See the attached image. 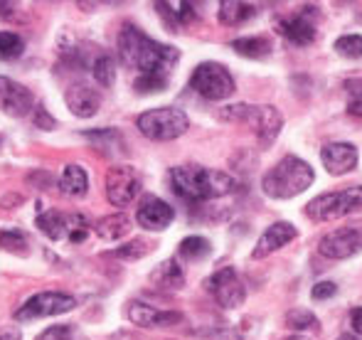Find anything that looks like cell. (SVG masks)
I'll return each mask as SVG.
<instances>
[{"mask_svg":"<svg viewBox=\"0 0 362 340\" xmlns=\"http://www.w3.org/2000/svg\"><path fill=\"white\" fill-rule=\"evenodd\" d=\"M119 54L121 62L129 69H136L139 77H163L170 79L173 69H175L180 52L170 45L156 42L141 33L136 25H124L119 33Z\"/></svg>","mask_w":362,"mask_h":340,"instance_id":"cell-1","label":"cell"},{"mask_svg":"<svg viewBox=\"0 0 362 340\" xmlns=\"http://www.w3.org/2000/svg\"><path fill=\"white\" fill-rule=\"evenodd\" d=\"M170 185L180 197L190 202L215 200L237 190V180L222 170L202 168V165H177L170 170Z\"/></svg>","mask_w":362,"mask_h":340,"instance_id":"cell-2","label":"cell"},{"mask_svg":"<svg viewBox=\"0 0 362 340\" xmlns=\"http://www.w3.org/2000/svg\"><path fill=\"white\" fill-rule=\"evenodd\" d=\"M313 168L305 160L296 158V156H286L264 175L262 190L272 200H288V197H296L303 190H308L313 185Z\"/></svg>","mask_w":362,"mask_h":340,"instance_id":"cell-3","label":"cell"},{"mask_svg":"<svg viewBox=\"0 0 362 340\" xmlns=\"http://www.w3.org/2000/svg\"><path fill=\"white\" fill-rule=\"evenodd\" d=\"M219 116H222L224 121L249 124L262 146H272L284 129V116L279 114V109L272 104H234V106L222 109Z\"/></svg>","mask_w":362,"mask_h":340,"instance_id":"cell-4","label":"cell"},{"mask_svg":"<svg viewBox=\"0 0 362 340\" xmlns=\"http://www.w3.org/2000/svg\"><path fill=\"white\" fill-rule=\"evenodd\" d=\"M136 126L151 141H173L180 139L190 129V119L185 116V111L175 106H163V109H151L141 114Z\"/></svg>","mask_w":362,"mask_h":340,"instance_id":"cell-5","label":"cell"},{"mask_svg":"<svg viewBox=\"0 0 362 340\" xmlns=\"http://www.w3.org/2000/svg\"><path fill=\"white\" fill-rule=\"evenodd\" d=\"M355 210H362V185L348 187V190L325 192L305 205V215L313 222H330L350 215Z\"/></svg>","mask_w":362,"mask_h":340,"instance_id":"cell-6","label":"cell"},{"mask_svg":"<svg viewBox=\"0 0 362 340\" xmlns=\"http://www.w3.org/2000/svg\"><path fill=\"white\" fill-rule=\"evenodd\" d=\"M190 86L207 101H224L234 94V77L219 62H202L190 77Z\"/></svg>","mask_w":362,"mask_h":340,"instance_id":"cell-7","label":"cell"},{"mask_svg":"<svg viewBox=\"0 0 362 340\" xmlns=\"http://www.w3.org/2000/svg\"><path fill=\"white\" fill-rule=\"evenodd\" d=\"M37 227L49 240H69V242H84L89 235V222L84 215H64V212L49 210L37 217Z\"/></svg>","mask_w":362,"mask_h":340,"instance_id":"cell-8","label":"cell"},{"mask_svg":"<svg viewBox=\"0 0 362 340\" xmlns=\"http://www.w3.org/2000/svg\"><path fill=\"white\" fill-rule=\"evenodd\" d=\"M74 306H76V301L69 293L42 291V293H37V296L28 298V301L15 311V321H35V318L62 316V313L72 311Z\"/></svg>","mask_w":362,"mask_h":340,"instance_id":"cell-9","label":"cell"},{"mask_svg":"<svg viewBox=\"0 0 362 340\" xmlns=\"http://www.w3.org/2000/svg\"><path fill=\"white\" fill-rule=\"evenodd\" d=\"M205 288L222 308H237L247 298V288L234 266H222L205 281Z\"/></svg>","mask_w":362,"mask_h":340,"instance_id":"cell-10","label":"cell"},{"mask_svg":"<svg viewBox=\"0 0 362 340\" xmlns=\"http://www.w3.org/2000/svg\"><path fill=\"white\" fill-rule=\"evenodd\" d=\"M141 175L131 165H116L106 172V197H109L111 205L126 207L141 195Z\"/></svg>","mask_w":362,"mask_h":340,"instance_id":"cell-11","label":"cell"},{"mask_svg":"<svg viewBox=\"0 0 362 340\" xmlns=\"http://www.w3.org/2000/svg\"><path fill=\"white\" fill-rule=\"evenodd\" d=\"M318 252L325 259H350L362 252V225L340 227L318 242Z\"/></svg>","mask_w":362,"mask_h":340,"instance_id":"cell-12","label":"cell"},{"mask_svg":"<svg viewBox=\"0 0 362 340\" xmlns=\"http://www.w3.org/2000/svg\"><path fill=\"white\" fill-rule=\"evenodd\" d=\"M310 18H315V8H310V5L308 8H300V13L276 20V33L284 35L296 47H308L315 40V25Z\"/></svg>","mask_w":362,"mask_h":340,"instance_id":"cell-13","label":"cell"},{"mask_svg":"<svg viewBox=\"0 0 362 340\" xmlns=\"http://www.w3.org/2000/svg\"><path fill=\"white\" fill-rule=\"evenodd\" d=\"M136 220H139V225L144 227V230L160 232V230H165V227H170V222L175 220V210H173L165 200H160V197L148 195L141 200Z\"/></svg>","mask_w":362,"mask_h":340,"instance_id":"cell-14","label":"cell"},{"mask_svg":"<svg viewBox=\"0 0 362 340\" xmlns=\"http://www.w3.org/2000/svg\"><path fill=\"white\" fill-rule=\"evenodd\" d=\"M35 99L28 86L13 82L8 77H0V109L10 116H25L33 109Z\"/></svg>","mask_w":362,"mask_h":340,"instance_id":"cell-15","label":"cell"},{"mask_svg":"<svg viewBox=\"0 0 362 340\" xmlns=\"http://www.w3.org/2000/svg\"><path fill=\"white\" fill-rule=\"evenodd\" d=\"M320 160H323L325 170L330 175H345L358 165V148L353 143H328L323 151H320Z\"/></svg>","mask_w":362,"mask_h":340,"instance_id":"cell-16","label":"cell"},{"mask_svg":"<svg viewBox=\"0 0 362 340\" xmlns=\"http://www.w3.org/2000/svg\"><path fill=\"white\" fill-rule=\"evenodd\" d=\"M296 237H298V230H296L291 222H274V225L269 227L262 237H259L252 257L254 259H264V257L274 254V252H279L281 247H286L288 242H293Z\"/></svg>","mask_w":362,"mask_h":340,"instance_id":"cell-17","label":"cell"},{"mask_svg":"<svg viewBox=\"0 0 362 340\" xmlns=\"http://www.w3.org/2000/svg\"><path fill=\"white\" fill-rule=\"evenodd\" d=\"M129 318L131 323L141 328H160V326H175V323L182 321L180 313L175 311H158V308L148 306V303L134 301L129 303Z\"/></svg>","mask_w":362,"mask_h":340,"instance_id":"cell-18","label":"cell"},{"mask_svg":"<svg viewBox=\"0 0 362 340\" xmlns=\"http://www.w3.org/2000/svg\"><path fill=\"white\" fill-rule=\"evenodd\" d=\"M64 99H67V106L72 109V114L79 116V119H91L101 106L99 91L91 89L89 84H72Z\"/></svg>","mask_w":362,"mask_h":340,"instance_id":"cell-19","label":"cell"},{"mask_svg":"<svg viewBox=\"0 0 362 340\" xmlns=\"http://www.w3.org/2000/svg\"><path fill=\"white\" fill-rule=\"evenodd\" d=\"M156 8L170 30L182 28V25L192 23L197 18V10L192 3H156Z\"/></svg>","mask_w":362,"mask_h":340,"instance_id":"cell-20","label":"cell"},{"mask_svg":"<svg viewBox=\"0 0 362 340\" xmlns=\"http://www.w3.org/2000/svg\"><path fill=\"white\" fill-rule=\"evenodd\" d=\"M151 281L156 283L163 291H177V288L185 283V274H182V266L175 262V259H168L163 262L156 271L151 274Z\"/></svg>","mask_w":362,"mask_h":340,"instance_id":"cell-21","label":"cell"},{"mask_svg":"<svg viewBox=\"0 0 362 340\" xmlns=\"http://www.w3.org/2000/svg\"><path fill=\"white\" fill-rule=\"evenodd\" d=\"M257 15V8L252 3H239V0H224L219 3V23L237 28V25L247 23Z\"/></svg>","mask_w":362,"mask_h":340,"instance_id":"cell-22","label":"cell"},{"mask_svg":"<svg viewBox=\"0 0 362 340\" xmlns=\"http://www.w3.org/2000/svg\"><path fill=\"white\" fill-rule=\"evenodd\" d=\"M59 187H62V192L67 197H81L86 195V190H89V177H86V170L81 168V165H67L62 172V177H59Z\"/></svg>","mask_w":362,"mask_h":340,"instance_id":"cell-23","label":"cell"},{"mask_svg":"<svg viewBox=\"0 0 362 340\" xmlns=\"http://www.w3.org/2000/svg\"><path fill=\"white\" fill-rule=\"evenodd\" d=\"M96 235L101 237V240L106 242H116L121 240V237H126L131 232V220L126 215H109V217H101L99 222H96Z\"/></svg>","mask_w":362,"mask_h":340,"instance_id":"cell-24","label":"cell"},{"mask_svg":"<svg viewBox=\"0 0 362 340\" xmlns=\"http://www.w3.org/2000/svg\"><path fill=\"white\" fill-rule=\"evenodd\" d=\"M234 52H239L242 57H249V59H264L272 54V42L267 37H239L232 42Z\"/></svg>","mask_w":362,"mask_h":340,"instance_id":"cell-25","label":"cell"},{"mask_svg":"<svg viewBox=\"0 0 362 340\" xmlns=\"http://www.w3.org/2000/svg\"><path fill=\"white\" fill-rule=\"evenodd\" d=\"M177 252H180V257L187 259V262H200V259L210 257L212 245L205 237H185V240L180 242V247H177Z\"/></svg>","mask_w":362,"mask_h":340,"instance_id":"cell-26","label":"cell"},{"mask_svg":"<svg viewBox=\"0 0 362 340\" xmlns=\"http://www.w3.org/2000/svg\"><path fill=\"white\" fill-rule=\"evenodd\" d=\"M91 74H94V79L101 86H114V82H116L114 57H109V54H99V57L94 59V64H91Z\"/></svg>","mask_w":362,"mask_h":340,"instance_id":"cell-27","label":"cell"},{"mask_svg":"<svg viewBox=\"0 0 362 340\" xmlns=\"http://www.w3.org/2000/svg\"><path fill=\"white\" fill-rule=\"evenodd\" d=\"M25 49V42L20 35L15 33H0V59L3 62H13L23 54Z\"/></svg>","mask_w":362,"mask_h":340,"instance_id":"cell-28","label":"cell"},{"mask_svg":"<svg viewBox=\"0 0 362 340\" xmlns=\"http://www.w3.org/2000/svg\"><path fill=\"white\" fill-rule=\"evenodd\" d=\"M335 52L348 59H362V35H343L335 42Z\"/></svg>","mask_w":362,"mask_h":340,"instance_id":"cell-29","label":"cell"},{"mask_svg":"<svg viewBox=\"0 0 362 340\" xmlns=\"http://www.w3.org/2000/svg\"><path fill=\"white\" fill-rule=\"evenodd\" d=\"M286 326L293 328V331H305V328L318 326V318H315L310 311H305V308H293V311H288V316H286Z\"/></svg>","mask_w":362,"mask_h":340,"instance_id":"cell-30","label":"cell"},{"mask_svg":"<svg viewBox=\"0 0 362 340\" xmlns=\"http://www.w3.org/2000/svg\"><path fill=\"white\" fill-rule=\"evenodd\" d=\"M345 91H348V111L353 116H362V79L345 82Z\"/></svg>","mask_w":362,"mask_h":340,"instance_id":"cell-31","label":"cell"},{"mask_svg":"<svg viewBox=\"0 0 362 340\" xmlns=\"http://www.w3.org/2000/svg\"><path fill=\"white\" fill-rule=\"evenodd\" d=\"M0 245H3L5 250H10V252H20V254H25L28 240H25L23 232L13 230V232H3V235H0Z\"/></svg>","mask_w":362,"mask_h":340,"instance_id":"cell-32","label":"cell"},{"mask_svg":"<svg viewBox=\"0 0 362 340\" xmlns=\"http://www.w3.org/2000/svg\"><path fill=\"white\" fill-rule=\"evenodd\" d=\"M139 94H153V91H163L168 86V79L163 77H139L134 82Z\"/></svg>","mask_w":362,"mask_h":340,"instance_id":"cell-33","label":"cell"},{"mask_svg":"<svg viewBox=\"0 0 362 340\" xmlns=\"http://www.w3.org/2000/svg\"><path fill=\"white\" fill-rule=\"evenodd\" d=\"M146 252H148L146 242L134 240L131 245H124L121 250H114V252H111V254H114V257H121V259H139V257H144Z\"/></svg>","mask_w":362,"mask_h":340,"instance_id":"cell-34","label":"cell"},{"mask_svg":"<svg viewBox=\"0 0 362 340\" xmlns=\"http://www.w3.org/2000/svg\"><path fill=\"white\" fill-rule=\"evenodd\" d=\"M37 340H74V328L72 326H52L45 333H40Z\"/></svg>","mask_w":362,"mask_h":340,"instance_id":"cell-35","label":"cell"},{"mask_svg":"<svg viewBox=\"0 0 362 340\" xmlns=\"http://www.w3.org/2000/svg\"><path fill=\"white\" fill-rule=\"evenodd\" d=\"M338 293V286H335L333 281H318L313 286V291H310V296L315 298V301H325V298L335 296Z\"/></svg>","mask_w":362,"mask_h":340,"instance_id":"cell-36","label":"cell"},{"mask_svg":"<svg viewBox=\"0 0 362 340\" xmlns=\"http://www.w3.org/2000/svg\"><path fill=\"white\" fill-rule=\"evenodd\" d=\"M35 124H37L40 129H47L49 131V129H54V126H57V121L49 119L45 109H35Z\"/></svg>","mask_w":362,"mask_h":340,"instance_id":"cell-37","label":"cell"},{"mask_svg":"<svg viewBox=\"0 0 362 340\" xmlns=\"http://www.w3.org/2000/svg\"><path fill=\"white\" fill-rule=\"evenodd\" d=\"M350 323H353L355 333L362 338V308H355V311L350 313Z\"/></svg>","mask_w":362,"mask_h":340,"instance_id":"cell-38","label":"cell"},{"mask_svg":"<svg viewBox=\"0 0 362 340\" xmlns=\"http://www.w3.org/2000/svg\"><path fill=\"white\" fill-rule=\"evenodd\" d=\"M15 5L13 3H0V18H13Z\"/></svg>","mask_w":362,"mask_h":340,"instance_id":"cell-39","label":"cell"},{"mask_svg":"<svg viewBox=\"0 0 362 340\" xmlns=\"http://www.w3.org/2000/svg\"><path fill=\"white\" fill-rule=\"evenodd\" d=\"M0 340H20V331L18 328H8V331L0 333Z\"/></svg>","mask_w":362,"mask_h":340,"instance_id":"cell-40","label":"cell"},{"mask_svg":"<svg viewBox=\"0 0 362 340\" xmlns=\"http://www.w3.org/2000/svg\"><path fill=\"white\" fill-rule=\"evenodd\" d=\"M338 340H360L358 336H350V333H345V336H340Z\"/></svg>","mask_w":362,"mask_h":340,"instance_id":"cell-41","label":"cell"},{"mask_svg":"<svg viewBox=\"0 0 362 340\" xmlns=\"http://www.w3.org/2000/svg\"><path fill=\"white\" fill-rule=\"evenodd\" d=\"M286 340H308L305 336H291V338H286Z\"/></svg>","mask_w":362,"mask_h":340,"instance_id":"cell-42","label":"cell"}]
</instances>
